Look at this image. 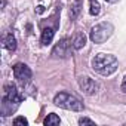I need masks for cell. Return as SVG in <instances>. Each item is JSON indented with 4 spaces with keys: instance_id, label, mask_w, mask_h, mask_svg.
I'll use <instances>...</instances> for the list:
<instances>
[{
    "instance_id": "obj_7",
    "label": "cell",
    "mask_w": 126,
    "mask_h": 126,
    "mask_svg": "<svg viewBox=\"0 0 126 126\" xmlns=\"http://www.w3.org/2000/svg\"><path fill=\"white\" fill-rule=\"evenodd\" d=\"M3 98L8 99V101H11V102H14L15 105H18L24 99V95L19 94V91L16 89L15 85H6L5 86V96Z\"/></svg>"
},
{
    "instance_id": "obj_9",
    "label": "cell",
    "mask_w": 126,
    "mask_h": 126,
    "mask_svg": "<svg viewBox=\"0 0 126 126\" xmlns=\"http://www.w3.org/2000/svg\"><path fill=\"white\" fill-rule=\"evenodd\" d=\"M3 46H5L8 50H15V49H16V39L14 37L12 33L6 34V36L3 37Z\"/></svg>"
},
{
    "instance_id": "obj_2",
    "label": "cell",
    "mask_w": 126,
    "mask_h": 126,
    "mask_svg": "<svg viewBox=\"0 0 126 126\" xmlns=\"http://www.w3.org/2000/svg\"><path fill=\"white\" fill-rule=\"evenodd\" d=\"M53 104L61 107V108H65V110H71V111H82L83 110V104L80 102L79 98H76L71 94L67 92H59L55 95L53 98Z\"/></svg>"
},
{
    "instance_id": "obj_4",
    "label": "cell",
    "mask_w": 126,
    "mask_h": 126,
    "mask_svg": "<svg viewBox=\"0 0 126 126\" xmlns=\"http://www.w3.org/2000/svg\"><path fill=\"white\" fill-rule=\"evenodd\" d=\"M14 76H15V79L18 82H21L22 85H25V83H28L31 80L33 73H31V70H30L28 65L22 64V62H18V64L14 65Z\"/></svg>"
},
{
    "instance_id": "obj_6",
    "label": "cell",
    "mask_w": 126,
    "mask_h": 126,
    "mask_svg": "<svg viewBox=\"0 0 126 126\" xmlns=\"http://www.w3.org/2000/svg\"><path fill=\"white\" fill-rule=\"evenodd\" d=\"M79 86L82 89V92H85L86 95H95L99 89V85L92 80L91 77H79Z\"/></svg>"
},
{
    "instance_id": "obj_10",
    "label": "cell",
    "mask_w": 126,
    "mask_h": 126,
    "mask_svg": "<svg viewBox=\"0 0 126 126\" xmlns=\"http://www.w3.org/2000/svg\"><path fill=\"white\" fill-rule=\"evenodd\" d=\"M85 45H86V36H85L83 33H77V34L74 36V39H73V49L79 50V49H82Z\"/></svg>"
},
{
    "instance_id": "obj_8",
    "label": "cell",
    "mask_w": 126,
    "mask_h": 126,
    "mask_svg": "<svg viewBox=\"0 0 126 126\" xmlns=\"http://www.w3.org/2000/svg\"><path fill=\"white\" fill-rule=\"evenodd\" d=\"M53 36H55V30H53L52 27L43 28V31H42V37H40L42 45H49V43H52Z\"/></svg>"
},
{
    "instance_id": "obj_1",
    "label": "cell",
    "mask_w": 126,
    "mask_h": 126,
    "mask_svg": "<svg viewBox=\"0 0 126 126\" xmlns=\"http://www.w3.org/2000/svg\"><path fill=\"white\" fill-rule=\"evenodd\" d=\"M119 67V61L114 55L110 53H98L92 59V68L101 76H110L113 74Z\"/></svg>"
},
{
    "instance_id": "obj_13",
    "label": "cell",
    "mask_w": 126,
    "mask_h": 126,
    "mask_svg": "<svg viewBox=\"0 0 126 126\" xmlns=\"http://www.w3.org/2000/svg\"><path fill=\"white\" fill-rule=\"evenodd\" d=\"M89 12H91V15H98L99 14V3L96 0H89Z\"/></svg>"
},
{
    "instance_id": "obj_15",
    "label": "cell",
    "mask_w": 126,
    "mask_h": 126,
    "mask_svg": "<svg viewBox=\"0 0 126 126\" xmlns=\"http://www.w3.org/2000/svg\"><path fill=\"white\" fill-rule=\"evenodd\" d=\"M79 125H95V122L91 120V119H88V117H82L79 120Z\"/></svg>"
},
{
    "instance_id": "obj_17",
    "label": "cell",
    "mask_w": 126,
    "mask_h": 126,
    "mask_svg": "<svg viewBox=\"0 0 126 126\" xmlns=\"http://www.w3.org/2000/svg\"><path fill=\"white\" fill-rule=\"evenodd\" d=\"M105 2H108V3H116V2H119V0H105Z\"/></svg>"
},
{
    "instance_id": "obj_11",
    "label": "cell",
    "mask_w": 126,
    "mask_h": 126,
    "mask_svg": "<svg viewBox=\"0 0 126 126\" xmlns=\"http://www.w3.org/2000/svg\"><path fill=\"white\" fill-rule=\"evenodd\" d=\"M43 123L46 125V126H56V125H59L61 123V120H59V117L56 116V114H49L45 120H43Z\"/></svg>"
},
{
    "instance_id": "obj_5",
    "label": "cell",
    "mask_w": 126,
    "mask_h": 126,
    "mask_svg": "<svg viewBox=\"0 0 126 126\" xmlns=\"http://www.w3.org/2000/svg\"><path fill=\"white\" fill-rule=\"evenodd\" d=\"M71 47H73V42L70 39H62L55 45V47L52 50V55L55 58H67L70 55Z\"/></svg>"
},
{
    "instance_id": "obj_12",
    "label": "cell",
    "mask_w": 126,
    "mask_h": 126,
    "mask_svg": "<svg viewBox=\"0 0 126 126\" xmlns=\"http://www.w3.org/2000/svg\"><path fill=\"white\" fill-rule=\"evenodd\" d=\"M80 6H82V2H80V0H76V2L73 3L71 11H70L71 19H76V18H77V15H79V12H80Z\"/></svg>"
},
{
    "instance_id": "obj_16",
    "label": "cell",
    "mask_w": 126,
    "mask_h": 126,
    "mask_svg": "<svg viewBox=\"0 0 126 126\" xmlns=\"http://www.w3.org/2000/svg\"><path fill=\"white\" fill-rule=\"evenodd\" d=\"M122 91L126 94V76H125V79H123V82H122Z\"/></svg>"
},
{
    "instance_id": "obj_3",
    "label": "cell",
    "mask_w": 126,
    "mask_h": 126,
    "mask_svg": "<svg viewBox=\"0 0 126 126\" xmlns=\"http://www.w3.org/2000/svg\"><path fill=\"white\" fill-rule=\"evenodd\" d=\"M113 31H114V27L110 22H101V24L92 27V30L89 33V39L94 43H104L111 37Z\"/></svg>"
},
{
    "instance_id": "obj_14",
    "label": "cell",
    "mask_w": 126,
    "mask_h": 126,
    "mask_svg": "<svg viewBox=\"0 0 126 126\" xmlns=\"http://www.w3.org/2000/svg\"><path fill=\"white\" fill-rule=\"evenodd\" d=\"M14 125H15V126H19V125L27 126V125H28V122H27V119H25V117H16V119L14 120Z\"/></svg>"
}]
</instances>
